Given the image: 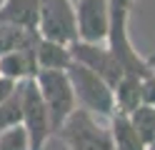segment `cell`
I'll list each match as a JSON object with an SVG mask.
<instances>
[{"mask_svg":"<svg viewBox=\"0 0 155 150\" xmlns=\"http://www.w3.org/2000/svg\"><path fill=\"white\" fill-rule=\"evenodd\" d=\"M135 0H110V23H108V38L105 45L110 48V53L118 58V63L123 65L125 73L138 75V78H148L155 73V55L145 60L135 45L130 43V33H128V20H130V10H133Z\"/></svg>","mask_w":155,"mask_h":150,"instance_id":"cell-1","label":"cell"},{"mask_svg":"<svg viewBox=\"0 0 155 150\" xmlns=\"http://www.w3.org/2000/svg\"><path fill=\"white\" fill-rule=\"evenodd\" d=\"M68 78H70V83H73L75 100H78L80 108L90 110L93 115H103V118H110L115 113L113 85L108 80H103L95 70H90L88 65L73 60L70 68H68Z\"/></svg>","mask_w":155,"mask_h":150,"instance_id":"cell-2","label":"cell"},{"mask_svg":"<svg viewBox=\"0 0 155 150\" xmlns=\"http://www.w3.org/2000/svg\"><path fill=\"white\" fill-rule=\"evenodd\" d=\"M55 135L68 145V150H115L110 125H100L90 110L78 105L75 113L63 123Z\"/></svg>","mask_w":155,"mask_h":150,"instance_id":"cell-3","label":"cell"},{"mask_svg":"<svg viewBox=\"0 0 155 150\" xmlns=\"http://www.w3.org/2000/svg\"><path fill=\"white\" fill-rule=\"evenodd\" d=\"M38 90L48 105V113H50V125L53 133L63 128V123L75 113L78 100H75V90L73 83L68 78V70H40L35 75Z\"/></svg>","mask_w":155,"mask_h":150,"instance_id":"cell-4","label":"cell"},{"mask_svg":"<svg viewBox=\"0 0 155 150\" xmlns=\"http://www.w3.org/2000/svg\"><path fill=\"white\" fill-rule=\"evenodd\" d=\"M38 35L63 45H73L78 40V15L73 0H40Z\"/></svg>","mask_w":155,"mask_h":150,"instance_id":"cell-5","label":"cell"},{"mask_svg":"<svg viewBox=\"0 0 155 150\" xmlns=\"http://www.w3.org/2000/svg\"><path fill=\"white\" fill-rule=\"evenodd\" d=\"M23 128L30 138V150H43L53 135L50 113H48V105L38 90L35 78L23 83Z\"/></svg>","mask_w":155,"mask_h":150,"instance_id":"cell-6","label":"cell"},{"mask_svg":"<svg viewBox=\"0 0 155 150\" xmlns=\"http://www.w3.org/2000/svg\"><path fill=\"white\" fill-rule=\"evenodd\" d=\"M70 53H73V60L78 63L88 65L90 70H95L103 80H108V83L115 88L118 85V80L125 75L123 65L118 63V58L110 53V48L105 43H85V40H75L70 45Z\"/></svg>","mask_w":155,"mask_h":150,"instance_id":"cell-7","label":"cell"},{"mask_svg":"<svg viewBox=\"0 0 155 150\" xmlns=\"http://www.w3.org/2000/svg\"><path fill=\"white\" fill-rule=\"evenodd\" d=\"M78 40L105 43L110 23V0H75Z\"/></svg>","mask_w":155,"mask_h":150,"instance_id":"cell-8","label":"cell"},{"mask_svg":"<svg viewBox=\"0 0 155 150\" xmlns=\"http://www.w3.org/2000/svg\"><path fill=\"white\" fill-rule=\"evenodd\" d=\"M35 35L33 40H28L25 45L10 50V53H5L0 58V75L3 78H10L15 83H25V80L35 78L40 73V68H38V55H35V43H38Z\"/></svg>","mask_w":155,"mask_h":150,"instance_id":"cell-9","label":"cell"},{"mask_svg":"<svg viewBox=\"0 0 155 150\" xmlns=\"http://www.w3.org/2000/svg\"><path fill=\"white\" fill-rule=\"evenodd\" d=\"M38 15H40V0H3L0 5V23L30 33H38Z\"/></svg>","mask_w":155,"mask_h":150,"instance_id":"cell-10","label":"cell"},{"mask_svg":"<svg viewBox=\"0 0 155 150\" xmlns=\"http://www.w3.org/2000/svg\"><path fill=\"white\" fill-rule=\"evenodd\" d=\"M35 55H38V68L40 70H68L73 63L70 45L55 43V40H48V38H38Z\"/></svg>","mask_w":155,"mask_h":150,"instance_id":"cell-11","label":"cell"},{"mask_svg":"<svg viewBox=\"0 0 155 150\" xmlns=\"http://www.w3.org/2000/svg\"><path fill=\"white\" fill-rule=\"evenodd\" d=\"M110 135H113L115 150H145L148 148L143 143V138L138 135L130 115L123 113V110H115L110 115Z\"/></svg>","mask_w":155,"mask_h":150,"instance_id":"cell-12","label":"cell"},{"mask_svg":"<svg viewBox=\"0 0 155 150\" xmlns=\"http://www.w3.org/2000/svg\"><path fill=\"white\" fill-rule=\"evenodd\" d=\"M115 93V110H123V113H133L138 105H143V78L125 73L118 85L113 88Z\"/></svg>","mask_w":155,"mask_h":150,"instance_id":"cell-13","label":"cell"},{"mask_svg":"<svg viewBox=\"0 0 155 150\" xmlns=\"http://www.w3.org/2000/svg\"><path fill=\"white\" fill-rule=\"evenodd\" d=\"M15 125H23V83H18V88L0 103V133Z\"/></svg>","mask_w":155,"mask_h":150,"instance_id":"cell-14","label":"cell"},{"mask_svg":"<svg viewBox=\"0 0 155 150\" xmlns=\"http://www.w3.org/2000/svg\"><path fill=\"white\" fill-rule=\"evenodd\" d=\"M128 115L133 120L135 130H138V135L143 138V143L145 145H155V105L143 103Z\"/></svg>","mask_w":155,"mask_h":150,"instance_id":"cell-15","label":"cell"},{"mask_svg":"<svg viewBox=\"0 0 155 150\" xmlns=\"http://www.w3.org/2000/svg\"><path fill=\"white\" fill-rule=\"evenodd\" d=\"M38 33H30V30H20L15 25H5L0 23V58H3L5 53H10V50L25 45L28 40H33Z\"/></svg>","mask_w":155,"mask_h":150,"instance_id":"cell-16","label":"cell"},{"mask_svg":"<svg viewBox=\"0 0 155 150\" xmlns=\"http://www.w3.org/2000/svg\"><path fill=\"white\" fill-rule=\"evenodd\" d=\"M0 150H30V138H28L23 125H15L5 133H0Z\"/></svg>","mask_w":155,"mask_h":150,"instance_id":"cell-17","label":"cell"},{"mask_svg":"<svg viewBox=\"0 0 155 150\" xmlns=\"http://www.w3.org/2000/svg\"><path fill=\"white\" fill-rule=\"evenodd\" d=\"M143 100L150 103V105H155V73L143 80Z\"/></svg>","mask_w":155,"mask_h":150,"instance_id":"cell-18","label":"cell"},{"mask_svg":"<svg viewBox=\"0 0 155 150\" xmlns=\"http://www.w3.org/2000/svg\"><path fill=\"white\" fill-rule=\"evenodd\" d=\"M15 88H18V83H15V80H10V78H3V75H0V103H3V100H5L8 95H10Z\"/></svg>","mask_w":155,"mask_h":150,"instance_id":"cell-19","label":"cell"},{"mask_svg":"<svg viewBox=\"0 0 155 150\" xmlns=\"http://www.w3.org/2000/svg\"><path fill=\"white\" fill-rule=\"evenodd\" d=\"M0 5H3V0H0Z\"/></svg>","mask_w":155,"mask_h":150,"instance_id":"cell-20","label":"cell"},{"mask_svg":"<svg viewBox=\"0 0 155 150\" xmlns=\"http://www.w3.org/2000/svg\"><path fill=\"white\" fill-rule=\"evenodd\" d=\"M73 3H75V0H73Z\"/></svg>","mask_w":155,"mask_h":150,"instance_id":"cell-21","label":"cell"}]
</instances>
